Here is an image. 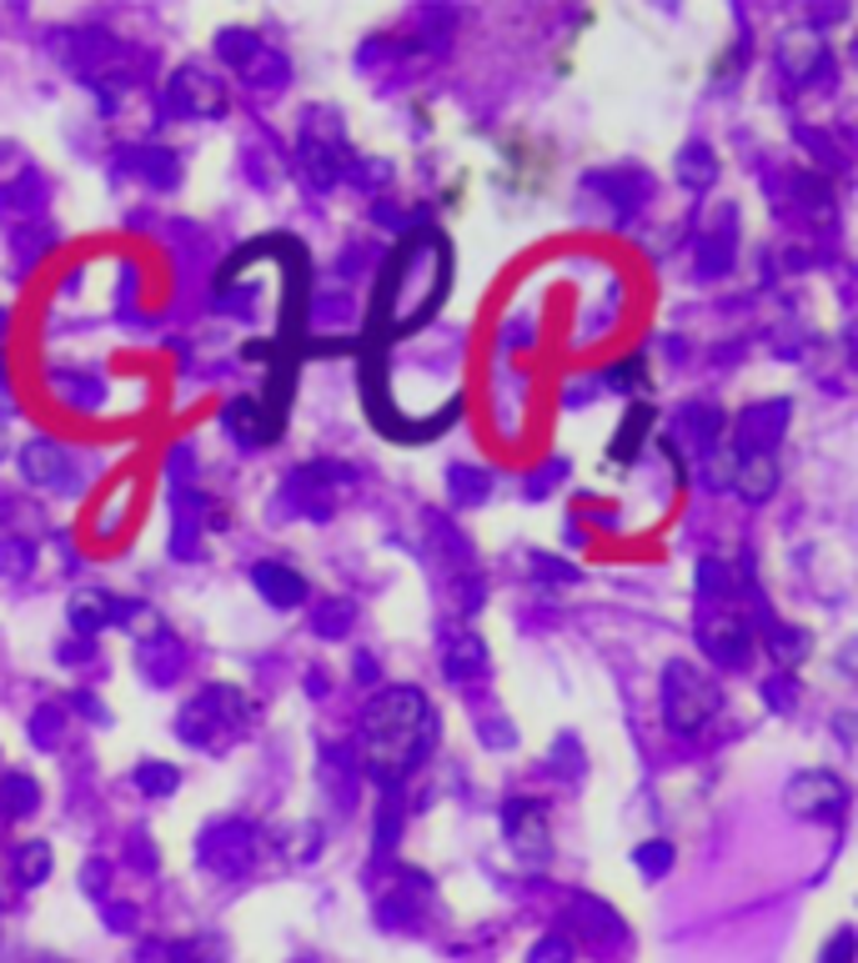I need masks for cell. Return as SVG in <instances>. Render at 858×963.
<instances>
[{
	"label": "cell",
	"instance_id": "6da1fadb",
	"mask_svg": "<svg viewBox=\"0 0 858 963\" xmlns=\"http://www.w3.org/2000/svg\"><path fill=\"white\" fill-rule=\"evenodd\" d=\"M437 747V708L417 688H387L362 708V763L377 788H402Z\"/></svg>",
	"mask_w": 858,
	"mask_h": 963
},
{
	"label": "cell",
	"instance_id": "7a4b0ae2",
	"mask_svg": "<svg viewBox=\"0 0 858 963\" xmlns=\"http://www.w3.org/2000/svg\"><path fill=\"white\" fill-rule=\"evenodd\" d=\"M447 276H452V247H447L442 231L407 237L402 247L391 251L387 271H381L377 302H372V332L397 336L422 326L442 306Z\"/></svg>",
	"mask_w": 858,
	"mask_h": 963
},
{
	"label": "cell",
	"instance_id": "3957f363",
	"mask_svg": "<svg viewBox=\"0 0 858 963\" xmlns=\"http://www.w3.org/2000/svg\"><path fill=\"white\" fill-rule=\"evenodd\" d=\"M257 723V703H251L241 688L217 682L207 693H196L191 703L176 713V737L191 747H227L231 737H241Z\"/></svg>",
	"mask_w": 858,
	"mask_h": 963
},
{
	"label": "cell",
	"instance_id": "277c9868",
	"mask_svg": "<svg viewBox=\"0 0 858 963\" xmlns=\"http://www.w3.org/2000/svg\"><path fill=\"white\" fill-rule=\"evenodd\" d=\"M723 708V688L708 672H698L688 658H673L663 668V718L678 737H698Z\"/></svg>",
	"mask_w": 858,
	"mask_h": 963
},
{
	"label": "cell",
	"instance_id": "5b68a950",
	"mask_svg": "<svg viewBox=\"0 0 858 963\" xmlns=\"http://www.w3.org/2000/svg\"><path fill=\"white\" fill-rule=\"evenodd\" d=\"M296 161H302L306 181L312 186H337L347 176V146H342V116H326V111H312L302 130V146H296Z\"/></svg>",
	"mask_w": 858,
	"mask_h": 963
},
{
	"label": "cell",
	"instance_id": "8992f818",
	"mask_svg": "<svg viewBox=\"0 0 858 963\" xmlns=\"http://www.w3.org/2000/svg\"><path fill=\"white\" fill-rule=\"evenodd\" d=\"M347 492H352V467H337V462H312V467L286 477V502L312 522L332 517Z\"/></svg>",
	"mask_w": 858,
	"mask_h": 963
},
{
	"label": "cell",
	"instance_id": "52a82bcc",
	"mask_svg": "<svg viewBox=\"0 0 858 963\" xmlns=\"http://www.w3.org/2000/svg\"><path fill=\"white\" fill-rule=\"evenodd\" d=\"M257 828H251L247 818H227L217 823V828H207L201 834V848H196V858H201V868H211L217 878H241L251 863H257Z\"/></svg>",
	"mask_w": 858,
	"mask_h": 963
},
{
	"label": "cell",
	"instance_id": "ba28073f",
	"mask_svg": "<svg viewBox=\"0 0 858 963\" xmlns=\"http://www.w3.org/2000/svg\"><path fill=\"white\" fill-rule=\"evenodd\" d=\"M783 803L794 818H814V823H838L848 813V788L838 773L828 768H808L798 773L788 788H783Z\"/></svg>",
	"mask_w": 858,
	"mask_h": 963
},
{
	"label": "cell",
	"instance_id": "9c48e42d",
	"mask_svg": "<svg viewBox=\"0 0 858 963\" xmlns=\"http://www.w3.org/2000/svg\"><path fill=\"white\" fill-rule=\"evenodd\" d=\"M166 106H171L176 116L211 121L227 111V81L201 71V65H181V71L166 81Z\"/></svg>",
	"mask_w": 858,
	"mask_h": 963
},
{
	"label": "cell",
	"instance_id": "30bf717a",
	"mask_svg": "<svg viewBox=\"0 0 858 963\" xmlns=\"http://www.w3.org/2000/svg\"><path fill=\"white\" fill-rule=\"evenodd\" d=\"M698 642L718 668H749L753 658V628L749 617H739V607H713L698 628Z\"/></svg>",
	"mask_w": 858,
	"mask_h": 963
},
{
	"label": "cell",
	"instance_id": "8fae6325",
	"mask_svg": "<svg viewBox=\"0 0 858 963\" xmlns=\"http://www.w3.org/2000/svg\"><path fill=\"white\" fill-rule=\"evenodd\" d=\"M778 71L788 86H818V81L834 76V61H828V41L824 31H788L778 41Z\"/></svg>",
	"mask_w": 858,
	"mask_h": 963
},
{
	"label": "cell",
	"instance_id": "7c38bea8",
	"mask_svg": "<svg viewBox=\"0 0 858 963\" xmlns=\"http://www.w3.org/2000/svg\"><path fill=\"white\" fill-rule=\"evenodd\" d=\"M502 828H508V844L522 863H543L553 854V834H547V813L533 798H508L502 808Z\"/></svg>",
	"mask_w": 858,
	"mask_h": 963
},
{
	"label": "cell",
	"instance_id": "4fadbf2b",
	"mask_svg": "<svg viewBox=\"0 0 858 963\" xmlns=\"http://www.w3.org/2000/svg\"><path fill=\"white\" fill-rule=\"evenodd\" d=\"M21 472L25 482H35V488H61V492H81V472H76V457L65 452L61 442H51V437H35V442L21 447Z\"/></svg>",
	"mask_w": 858,
	"mask_h": 963
},
{
	"label": "cell",
	"instance_id": "5bb4252c",
	"mask_svg": "<svg viewBox=\"0 0 858 963\" xmlns=\"http://www.w3.org/2000/svg\"><path fill=\"white\" fill-rule=\"evenodd\" d=\"M783 427H788V401L783 397L753 401V407H743L739 417H733V447H739V452H773Z\"/></svg>",
	"mask_w": 858,
	"mask_h": 963
},
{
	"label": "cell",
	"instance_id": "9a60e30c",
	"mask_svg": "<svg viewBox=\"0 0 858 963\" xmlns=\"http://www.w3.org/2000/svg\"><path fill=\"white\" fill-rule=\"evenodd\" d=\"M221 427H227L241 447H272L276 432H282V411L257 401V397H231L227 411H221Z\"/></svg>",
	"mask_w": 858,
	"mask_h": 963
},
{
	"label": "cell",
	"instance_id": "2e32d148",
	"mask_svg": "<svg viewBox=\"0 0 858 963\" xmlns=\"http://www.w3.org/2000/svg\"><path fill=\"white\" fill-rule=\"evenodd\" d=\"M65 617H71V628H76L81 638H101L106 628H116L121 597L106 593V587H81V593L65 603Z\"/></svg>",
	"mask_w": 858,
	"mask_h": 963
},
{
	"label": "cell",
	"instance_id": "e0dca14e",
	"mask_svg": "<svg viewBox=\"0 0 858 963\" xmlns=\"http://www.w3.org/2000/svg\"><path fill=\"white\" fill-rule=\"evenodd\" d=\"M573 923H577V939L593 943V949H613V943H622V919L603 899H593V893H577L573 899Z\"/></svg>",
	"mask_w": 858,
	"mask_h": 963
},
{
	"label": "cell",
	"instance_id": "ac0fdd59",
	"mask_svg": "<svg viewBox=\"0 0 858 963\" xmlns=\"http://www.w3.org/2000/svg\"><path fill=\"white\" fill-rule=\"evenodd\" d=\"M778 457L773 452H739V467H733V492L743 502H768L778 492Z\"/></svg>",
	"mask_w": 858,
	"mask_h": 963
},
{
	"label": "cell",
	"instance_id": "d6986e66",
	"mask_svg": "<svg viewBox=\"0 0 858 963\" xmlns=\"http://www.w3.org/2000/svg\"><path fill=\"white\" fill-rule=\"evenodd\" d=\"M251 587H257V593L266 597L272 607L306 603V577L296 573V567H286V563H257V567H251Z\"/></svg>",
	"mask_w": 858,
	"mask_h": 963
},
{
	"label": "cell",
	"instance_id": "ffe728a7",
	"mask_svg": "<svg viewBox=\"0 0 858 963\" xmlns=\"http://www.w3.org/2000/svg\"><path fill=\"white\" fill-rule=\"evenodd\" d=\"M136 668H142L156 688H161V682H171L176 668H181V642H176L166 628H156L151 638L136 642Z\"/></svg>",
	"mask_w": 858,
	"mask_h": 963
},
{
	"label": "cell",
	"instance_id": "44dd1931",
	"mask_svg": "<svg viewBox=\"0 0 858 963\" xmlns=\"http://www.w3.org/2000/svg\"><path fill=\"white\" fill-rule=\"evenodd\" d=\"M587 181L598 186V191H608L613 206H628V211L652 196V176L638 171V166H613V171H593Z\"/></svg>",
	"mask_w": 858,
	"mask_h": 963
},
{
	"label": "cell",
	"instance_id": "7402d4cb",
	"mask_svg": "<svg viewBox=\"0 0 858 963\" xmlns=\"http://www.w3.org/2000/svg\"><path fill=\"white\" fill-rule=\"evenodd\" d=\"M723 427H729V417H723V407H713V401L683 407V417H678V437H683L693 452H708V447L723 442Z\"/></svg>",
	"mask_w": 858,
	"mask_h": 963
},
{
	"label": "cell",
	"instance_id": "603a6c76",
	"mask_svg": "<svg viewBox=\"0 0 858 963\" xmlns=\"http://www.w3.org/2000/svg\"><path fill=\"white\" fill-rule=\"evenodd\" d=\"M442 672L452 682L482 678V672H488V642H482L478 632H457V638L447 642V652H442Z\"/></svg>",
	"mask_w": 858,
	"mask_h": 963
},
{
	"label": "cell",
	"instance_id": "cb8c5ba5",
	"mask_svg": "<svg viewBox=\"0 0 858 963\" xmlns=\"http://www.w3.org/2000/svg\"><path fill=\"white\" fill-rule=\"evenodd\" d=\"M45 873H51V844L45 838H25V844L11 848V878L21 888L45 883Z\"/></svg>",
	"mask_w": 858,
	"mask_h": 963
},
{
	"label": "cell",
	"instance_id": "d4e9b609",
	"mask_svg": "<svg viewBox=\"0 0 858 963\" xmlns=\"http://www.w3.org/2000/svg\"><path fill=\"white\" fill-rule=\"evenodd\" d=\"M126 161L142 181L161 186V191L166 186H176V176H181V166H176V156L166 151V146H136V151H126Z\"/></svg>",
	"mask_w": 858,
	"mask_h": 963
},
{
	"label": "cell",
	"instance_id": "484cf974",
	"mask_svg": "<svg viewBox=\"0 0 858 963\" xmlns=\"http://www.w3.org/2000/svg\"><path fill=\"white\" fill-rule=\"evenodd\" d=\"M693 583H698V597H703V603H713V607H723L733 593H739V573H733L723 557H703V563H698V573H693Z\"/></svg>",
	"mask_w": 858,
	"mask_h": 963
},
{
	"label": "cell",
	"instance_id": "4316f807",
	"mask_svg": "<svg viewBox=\"0 0 858 963\" xmlns=\"http://www.w3.org/2000/svg\"><path fill=\"white\" fill-rule=\"evenodd\" d=\"M678 181H683L688 191H708V186L718 181V156H713V146H703V142L683 146V151H678Z\"/></svg>",
	"mask_w": 858,
	"mask_h": 963
},
{
	"label": "cell",
	"instance_id": "83f0119b",
	"mask_svg": "<svg viewBox=\"0 0 858 963\" xmlns=\"http://www.w3.org/2000/svg\"><path fill=\"white\" fill-rule=\"evenodd\" d=\"M35 808H41V788H35L31 773H0V813L31 818Z\"/></svg>",
	"mask_w": 858,
	"mask_h": 963
},
{
	"label": "cell",
	"instance_id": "f1b7e54d",
	"mask_svg": "<svg viewBox=\"0 0 858 963\" xmlns=\"http://www.w3.org/2000/svg\"><path fill=\"white\" fill-rule=\"evenodd\" d=\"M241 76H247L251 91H282L286 86V55H276L272 45H261V51L241 65Z\"/></svg>",
	"mask_w": 858,
	"mask_h": 963
},
{
	"label": "cell",
	"instance_id": "f546056e",
	"mask_svg": "<svg viewBox=\"0 0 858 963\" xmlns=\"http://www.w3.org/2000/svg\"><path fill=\"white\" fill-rule=\"evenodd\" d=\"M798 201L814 227H834V186L824 176H798Z\"/></svg>",
	"mask_w": 858,
	"mask_h": 963
},
{
	"label": "cell",
	"instance_id": "4dcf8cb0",
	"mask_svg": "<svg viewBox=\"0 0 858 963\" xmlns=\"http://www.w3.org/2000/svg\"><path fill=\"white\" fill-rule=\"evenodd\" d=\"M763 628H768V652L783 662V668H794V662L808 658V632L804 628H783V622H773V617H763Z\"/></svg>",
	"mask_w": 858,
	"mask_h": 963
},
{
	"label": "cell",
	"instance_id": "1f68e13d",
	"mask_svg": "<svg viewBox=\"0 0 858 963\" xmlns=\"http://www.w3.org/2000/svg\"><path fill=\"white\" fill-rule=\"evenodd\" d=\"M130 783H136V793H146V798H166V793H176V783H181V773H176V763H136V773H130Z\"/></svg>",
	"mask_w": 858,
	"mask_h": 963
},
{
	"label": "cell",
	"instance_id": "d6a6232c",
	"mask_svg": "<svg viewBox=\"0 0 858 963\" xmlns=\"http://www.w3.org/2000/svg\"><path fill=\"white\" fill-rule=\"evenodd\" d=\"M729 266H733V237L729 231H708V237L698 241V271H703V276H723Z\"/></svg>",
	"mask_w": 858,
	"mask_h": 963
},
{
	"label": "cell",
	"instance_id": "836d02e7",
	"mask_svg": "<svg viewBox=\"0 0 858 963\" xmlns=\"http://www.w3.org/2000/svg\"><path fill=\"white\" fill-rule=\"evenodd\" d=\"M65 737V708L61 703H41L31 713V743L35 747H55Z\"/></svg>",
	"mask_w": 858,
	"mask_h": 963
},
{
	"label": "cell",
	"instance_id": "e575fe53",
	"mask_svg": "<svg viewBox=\"0 0 858 963\" xmlns=\"http://www.w3.org/2000/svg\"><path fill=\"white\" fill-rule=\"evenodd\" d=\"M257 51H261V35H251V31H221V35H217V55H221L227 65H237V71H241V65H247Z\"/></svg>",
	"mask_w": 858,
	"mask_h": 963
},
{
	"label": "cell",
	"instance_id": "d590c367",
	"mask_svg": "<svg viewBox=\"0 0 858 963\" xmlns=\"http://www.w3.org/2000/svg\"><path fill=\"white\" fill-rule=\"evenodd\" d=\"M452 498L462 502V507L482 502L488 498V472H478V467H452Z\"/></svg>",
	"mask_w": 858,
	"mask_h": 963
},
{
	"label": "cell",
	"instance_id": "8d00e7d4",
	"mask_svg": "<svg viewBox=\"0 0 858 963\" xmlns=\"http://www.w3.org/2000/svg\"><path fill=\"white\" fill-rule=\"evenodd\" d=\"M397 834H402V803L387 798L377 813V828H372V838H377V848L387 854V848H397Z\"/></svg>",
	"mask_w": 858,
	"mask_h": 963
},
{
	"label": "cell",
	"instance_id": "74e56055",
	"mask_svg": "<svg viewBox=\"0 0 858 963\" xmlns=\"http://www.w3.org/2000/svg\"><path fill=\"white\" fill-rule=\"evenodd\" d=\"M347 176L362 186V191H377V186H387L391 181V161H347Z\"/></svg>",
	"mask_w": 858,
	"mask_h": 963
},
{
	"label": "cell",
	"instance_id": "f35d334b",
	"mask_svg": "<svg viewBox=\"0 0 858 963\" xmlns=\"http://www.w3.org/2000/svg\"><path fill=\"white\" fill-rule=\"evenodd\" d=\"M638 868L642 873H668V868H673V844H663V838L642 844L638 848Z\"/></svg>",
	"mask_w": 858,
	"mask_h": 963
},
{
	"label": "cell",
	"instance_id": "ab89813d",
	"mask_svg": "<svg viewBox=\"0 0 858 963\" xmlns=\"http://www.w3.org/2000/svg\"><path fill=\"white\" fill-rule=\"evenodd\" d=\"M352 617H357V613H352V603H326L312 622H316V632H326V638H332V632H347L352 628Z\"/></svg>",
	"mask_w": 858,
	"mask_h": 963
},
{
	"label": "cell",
	"instance_id": "60d3db41",
	"mask_svg": "<svg viewBox=\"0 0 858 963\" xmlns=\"http://www.w3.org/2000/svg\"><path fill=\"white\" fill-rule=\"evenodd\" d=\"M648 422H652V417H648V407H638V411H632V417H628V427H622V437H618L622 447H613V457H622V462H628V457L638 452V437L648 432Z\"/></svg>",
	"mask_w": 858,
	"mask_h": 963
},
{
	"label": "cell",
	"instance_id": "b9f144b4",
	"mask_svg": "<svg viewBox=\"0 0 858 963\" xmlns=\"http://www.w3.org/2000/svg\"><path fill=\"white\" fill-rule=\"evenodd\" d=\"M51 387L71 391V397H76V407H96V397H101V381H76V377H71V371H61V377H51Z\"/></svg>",
	"mask_w": 858,
	"mask_h": 963
},
{
	"label": "cell",
	"instance_id": "7bdbcfd3",
	"mask_svg": "<svg viewBox=\"0 0 858 963\" xmlns=\"http://www.w3.org/2000/svg\"><path fill=\"white\" fill-rule=\"evenodd\" d=\"M527 963H573V943L567 939H537Z\"/></svg>",
	"mask_w": 858,
	"mask_h": 963
},
{
	"label": "cell",
	"instance_id": "ee69618b",
	"mask_svg": "<svg viewBox=\"0 0 858 963\" xmlns=\"http://www.w3.org/2000/svg\"><path fill=\"white\" fill-rule=\"evenodd\" d=\"M763 698H768L773 708H794V678H788V672H773V678L763 682Z\"/></svg>",
	"mask_w": 858,
	"mask_h": 963
},
{
	"label": "cell",
	"instance_id": "f6af8a7d",
	"mask_svg": "<svg viewBox=\"0 0 858 963\" xmlns=\"http://www.w3.org/2000/svg\"><path fill=\"white\" fill-rule=\"evenodd\" d=\"M31 567V547L25 542H0V573H25Z\"/></svg>",
	"mask_w": 858,
	"mask_h": 963
},
{
	"label": "cell",
	"instance_id": "bcb514c9",
	"mask_svg": "<svg viewBox=\"0 0 858 963\" xmlns=\"http://www.w3.org/2000/svg\"><path fill=\"white\" fill-rule=\"evenodd\" d=\"M848 953H854V933H834V943H828V953H824V963H848Z\"/></svg>",
	"mask_w": 858,
	"mask_h": 963
},
{
	"label": "cell",
	"instance_id": "7dc6e473",
	"mask_svg": "<svg viewBox=\"0 0 858 963\" xmlns=\"http://www.w3.org/2000/svg\"><path fill=\"white\" fill-rule=\"evenodd\" d=\"M533 573H543V577H557V583H573V567H557V557H533Z\"/></svg>",
	"mask_w": 858,
	"mask_h": 963
},
{
	"label": "cell",
	"instance_id": "c3c4849f",
	"mask_svg": "<svg viewBox=\"0 0 858 963\" xmlns=\"http://www.w3.org/2000/svg\"><path fill=\"white\" fill-rule=\"evenodd\" d=\"M608 381H613V387H632V381H642V362H632V367H622V371L613 367Z\"/></svg>",
	"mask_w": 858,
	"mask_h": 963
},
{
	"label": "cell",
	"instance_id": "681fc988",
	"mask_svg": "<svg viewBox=\"0 0 858 963\" xmlns=\"http://www.w3.org/2000/svg\"><path fill=\"white\" fill-rule=\"evenodd\" d=\"M106 919H111V929H130V919H136V909H130V903H111V909H106Z\"/></svg>",
	"mask_w": 858,
	"mask_h": 963
},
{
	"label": "cell",
	"instance_id": "f907efd6",
	"mask_svg": "<svg viewBox=\"0 0 858 963\" xmlns=\"http://www.w3.org/2000/svg\"><path fill=\"white\" fill-rule=\"evenodd\" d=\"M106 873H111L106 863H86V888H91V893H101V888H106Z\"/></svg>",
	"mask_w": 858,
	"mask_h": 963
},
{
	"label": "cell",
	"instance_id": "816d5d0a",
	"mask_svg": "<svg viewBox=\"0 0 858 963\" xmlns=\"http://www.w3.org/2000/svg\"><path fill=\"white\" fill-rule=\"evenodd\" d=\"M0 322H6V316H0Z\"/></svg>",
	"mask_w": 858,
	"mask_h": 963
}]
</instances>
